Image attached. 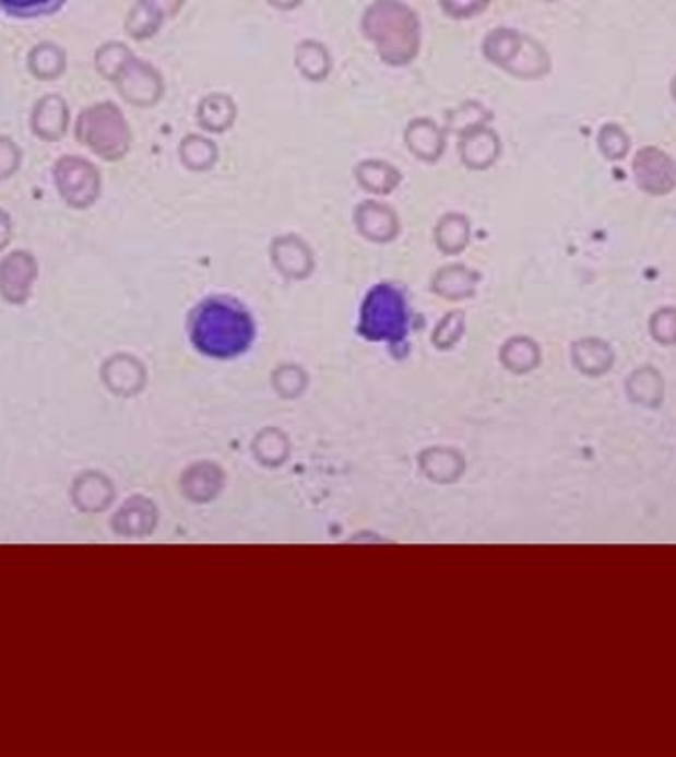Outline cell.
<instances>
[{"label": "cell", "mask_w": 676, "mask_h": 757, "mask_svg": "<svg viewBox=\"0 0 676 757\" xmlns=\"http://www.w3.org/2000/svg\"><path fill=\"white\" fill-rule=\"evenodd\" d=\"M651 336L656 343L676 344V309L675 307H665L651 317L649 322Z\"/></svg>", "instance_id": "4fadbf2b"}, {"label": "cell", "mask_w": 676, "mask_h": 757, "mask_svg": "<svg viewBox=\"0 0 676 757\" xmlns=\"http://www.w3.org/2000/svg\"><path fill=\"white\" fill-rule=\"evenodd\" d=\"M12 220L4 210H0V251L11 244Z\"/></svg>", "instance_id": "2e32d148"}, {"label": "cell", "mask_w": 676, "mask_h": 757, "mask_svg": "<svg viewBox=\"0 0 676 757\" xmlns=\"http://www.w3.org/2000/svg\"><path fill=\"white\" fill-rule=\"evenodd\" d=\"M414 327V311L402 285L376 283L366 291L358 312L356 332L375 344L390 348H407V339Z\"/></svg>", "instance_id": "7a4b0ae2"}, {"label": "cell", "mask_w": 676, "mask_h": 757, "mask_svg": "<svg viewBox=\"0 0 676 757\" xmlns=\"http://www.w3.org/2000/svg\"><path fill=\"white\" fill-rule=\"evenodd\" d=\"M615 354L612 346L602 339H583L573 344V363L588 376H602L614 366Z\"/></svg>", "instance_id": "ba28073f"}, {"label": "cell", "mask_w": 676, "mask_h": 757, "mask_svg": "<svg viewBox=\"0 0 676 757\" xmlns=\"http://www.w3.org/2000/svg\"><path fill=\"white\" fill-rule=\"evenodd\" d=\"M68 123H70V109L60 95H46L34 105L31 117L32 131L46 143L60 141L68 131Z\"/></svg>", "instance_id": "52a82bcc"}, {"label": "cell", "mask_w": 676, "mask_h": 757, "mask_svg": "<svg viewBox=\"0 0 676 757\" xmlns=\"http://www.w3.org/2000/svg\"><path fill=\"white\" fill-rule=\"evenodd\" d=\"M633 178L649 197H666L676 188V163L659 146H643L633 156Z\"/></svg>", "instance_id": "5b68a950"}, {"label": "cell", "mask_w": 676, "mask_h": 757, "mask_svg": "<svg viewBox=\"0 0 676 757\" xmlns=\"http://www.w3.org/2000/svg\"><path fill=\"white\" fill-rule=\"evenodd\" d=\"M168 2H170V0H168ZM173 2H175V0H173Z\"/></svg>", "instance_id": "ac0fdd59"}, {"label": "cell", "mask_w": 676, "mask_h": 757, "mask_svg": "<svg viewBox=\"0 0 676 757\" xmlns=\"http://www.w3.org/2000/svg\"><path fill=\"white\" fill-rule=\"evenodd\" d=\"M671 95H673V99H675L676 104V75L673 78V82H671Z\"/></svg>", "instance_id": "e0dca14e"}, {"label": "cell", "mask_w": 676, "mask_h": 757, "mask_svg": "<svg viewBox=\"0 0 676 757\" xmlns=\"http://www.w3.org/2000/svg\"><path fill=\"white\" fill-rule=\"evenodd\" d=\"M38 277V261L31 251L16 249L0 260V297L11 305H24Z\"/></svg>", "instance_id": "8992f818"}, {"label": "cell", "mask_w": 676, "mask_h": 757, "mask_svg": "<svg viewBox=\"0 0 676 757\" xmlns=\"http://www.w3.org/2000/svg\"><path fill=\"white\" fill-rule=\"evenodd\" d=\"M68 0H0V12L16 21H34L62 11Z\"/></svg>", "instance_id": "8fae6325"}, {"label": "cell", "mask_w": 676, "mask_h": 757, "mask_svg": "<svg viewBox=\"0 0 676 757\" xmlns=\"http://www.w3.org/2000/svg\"><path fill=\"white\" fill-rule=\"evenodd\" d=\"M151 19H153V12L149 11L145 2H141V4H137L135 11L131 12L127 28L131 31L133 36H143L151 28Z\"/></svg>", "instance_id": "9a60e30c"}, {"label": "cell", "mask_w": 676, "mask_h": 757, "mask_svg": "<svg viewBox=\"0 0 676 757\" xmlns=\"http://www.w3.org/2000/svg\"><path fill=\"white\" fill-rule=\"evenodd\" d=\"M188 339L197 353L212 360H236L250 351L258 324L244 303L228 295H212L188 315Z\"/></svg>", "instance_id": "6da1fadb"}, {"label": "cell", "mask_w": 676, "mask_h": 757, "mask_svg": "<svg viewBox=\"0 0 676 757\" xmlns=\"http://www.w3.org/2000/svg\"><path fill=\"white\" fill-rule=\"evenodd\" d=\"M597 149L609 163H621L631 151V137L619 123H605L597 131Z\"/></svg>", "instance_id": "7c38bea8"}, {"label": "cell", "mask_w": 676, "mask_h": 757, "mask_svg": "<svg viewBox=\"0 0 676 757\" xmlns=\"http://www.w3.org/2000/svg\"><path fill=\"white\" fill-rule=\"evenodd\" d=\"M54 182L63 202L73 210L92 206L99 194V175L84 156H62L54 165Z\"/></svg>", "instance_id": "277c9868"}, {"label": "cell", "mask_w": 676, "mask_h": 757, "mask_svg": "<svg viewBox=\"0 0 676 757\" xmlns=\"http://www.w3.org/2000/svg\"><path fill=\"white\" fill-rule=\"evenodd\" d=\"M627 394L637 404L655 407L665 394V382L656 368L643 366L627 378Z\"/></svg>", "instance_id": "30bf717a"}, {"label": "cell", "mask_w": 676, "mask_h": 757, "mask_svg": "<svg viewBox=\"0 0 676 757\" xmlns=\"http://www.w3.org/2000/svg\"><path fill=\"white\" fill-rule=\"evenodd\" d=\"M78 143L90 146L95 155L115 161L123 153V121L111 104L84 109L75 123Z\"/></svg>", "instance_id": "3957f363"}, {"label": "cell", "mask_w": 676, "mask_h": 757, "mask_svg": "<svg viewBox=\"0 0 676 757\" xmlns=\"http://www.w3.org/2000/svg\"><path fill=\"white\" fill-rule=\"evenodd\" d=\"M22 163V153L19 145L9 139L0 137V180L11 178Z\"/></svg>", "instance_id": "5bb4252c"}, {"label": "cell", "mask_w": 676, "mask_h": 757, "mask_svg": "<svg viewBox=\"0 0 676 757\" xmlns=\"http://www.w3.org/2000/svg\"><path fill=\"white\" fill-rule=\"evenodd\" d=\"M66 52L54 42H40L28 54V70L43 82L58 80L66 72Z\"/></svg>", "instance_id": "9c48e42d"}]
</instances>
